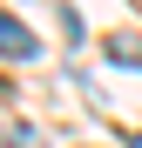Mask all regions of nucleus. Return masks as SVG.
I'll list each match as a JSON object with an SVG mask.
<instances>
[{
  "label": "nucleus",
  "instance_id": "f257e3e1",
  "mask_svg": "<svg viewBox=\"0 0 142 148\" xmlns=\"http://www.w3.org/2000/svg\"><path fill=\"white\" fill-rule=\"evenodd\" d=\"M34 34H27V20H14V14H0V61H34Z\"/></svg>",
  "mask_w": 142,
  "mask_h": 148
},
{
  "label": "nucleus",
  "instance_id": "f03ea898",
  "mask_svg": "<svg viewBox=\"0 0 142 148\" xmlns=\"http://www.w3.org/2000/svg\"><path fill=\"white\" fill-rule=\"evenodd\" d=\"M108 54H115V61H129V67H142V40H135V34H122Z\"/></svg>",
  "mask_w": 142,
  "mask_h": 148
},
{
  "label": "nucleus",
  "instance_id": "7ed1b4c3",
  "mask_svg": "<svg viewBox=\"0 0 142 148\" xmlns=\"http://www.w3.org/2000/svg\"><path fill=\"white\" fill-rule=\"evenodd\" d=\"M7 148H34V135H27V128H20V135H14V141H7Z\"/></svg>",
  "mask_w": 142,
  "mask_h": 148
},
{
  "label": "nucleus",
  "instance_id": "20e7f679",
  "mask_svg": "<svg viewBox=\"0 0 142 148\" xmlns=\"http://www.w3.org/2000/svg\"><path fill=\"white\" fill-rule=\"evenodd\" d=\"M129 148H142V135H129Z\"/></svg>",
  "mask_w": 142,
  "mask_h": 148
}]
</instances>
